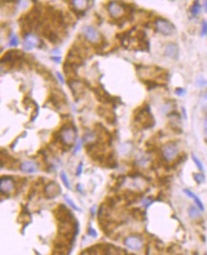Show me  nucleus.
<instances>
[{"mask_svg": "<svg viewBox=\"0 0 207 255\" xmlns=\"http://www.w3.org/2000/svg\"><path fill=\"white\" fill-rule=\"evenodd\" d=\"M51 59H53L55 63H59V62H60V60H61L59 57H52V58H51Z\"/></svg>", "mask_w": 207, "mask_h": 255, "instance_id": "79ce46f5", "label": "nucleus"}, {"mask_svg": "<svg viewBox=\"0 0 207 255\" xmlns=\"http://www.w3.org/2000/svg\"><path fill=\"white\" fill-rule=\"evenodd\" d=\"M155 25L158 33L164 36H171L176 31V29H175L174 25L171 22L163 18H157L155 22Z\"/></svg>", "mask_w": 207, "mask_h": 255, "instance_id": "423d86ee", "label": "nucleus"}, {"mask_svg": "<svg viewBox=\"0 0 207 255\" xmlns=\"http://www.w3.org/2000/svg\"><path fill=\"white\" fill-rule=\"evenodd\" d=\"M164 54L167 58L176 59L179 57V47L175 43H168L164 47Z\"/></svg>", "mask_w": 207, "mask_h": 255, "instance_id": "2eb2a0df", "label": "nucleus"}, {"mask_svg": "<svg viewBox=\"0 0 207 255\" xmlns=\"http://www.w3.org/2000/svg\"><path fill=\"white\" fill-rule=\"evenodd\" d=\"M61 194V187L57 182H50L44 187V195L46 199H54Z\"/></svg>", "mask_w": 207, "mask_h": 255, "instance_id": "1a4fd4ad", "label": "nucleus"}, {"mask_svg": "<svg viewBox=\"0 0 207 255\" xmlns=\"http://www.w3.org/2000/svg\"><path fill=\"white\" fill-rule=\"evenodd\" d=\"M57 78H58V81L61 82V84H64V82H65V81H64V78L62 77V76L58 73V72L57 73Z\"/></svg>", "mask_w": 207, "mask_h": 255, "instance_id": "ea45409f", "label": "nucleus"}, {"mask_svg": "<svg viewBox=\"0 0 207 255\" xmlns=\"http://www.w3.org/2000/svg\"><path fill=\"white\" fill-rule=\"evenodd\" d=\"M152 203H153L152 198H145V199H142V201H141V204L144 206V208H148Z\"/></svg>", "mask_w": 207, "mask_h": 255, "instance_id": "2f4dec72", "label": "nucleus"}, {"mask_svg": "<svg viewBox=\"0 0 207 255\" xmlns=\"http://www.w3.org/2000/svg\"><path fill=\"white\" fill-rule=\"evenodd\" d=\"M201 209L196 206H190V208L188 209V215L189 217L192 220H198L201 217Z\"/></svg>", "mask_w": 207, "mask_h": 255, "instance_id": "aec40b11", "label": "nucleus"}, {"mask_svg": "<svg viewBox=\"0 0 207 255\" xmlns=\"http://www.w3.org/2000/svg\"><path fill=\"white\" fill-rule=\"evenodd\" d=\"M193 177H194V180L196 181L197 184H202V182L205 181V177H204V175L201 174V173H194L193 174Z\"/></svg>", "mask_w": 207, "mask_h": 255, "instance_id": "cd10ccee", "label": "nucleus"}, {"mask_svg": "<svg viewBox=\"0 0 207 255\" xmlns=\"http://www.w3.org/2000/svg\"><path fill=\"white\" fill-rule=\"evenodd\" d=\"M203 7H204V10H205V12H207V0H204V2H203Z\"/></svg>", "mask_w": 207, "mask_h": 255, "instance_id": "c03bdc74", "label": "nucleus"}, {"mask_svg": "<svg viewBox=\"0 0 207 255\" xmlns=\"http://www.w3.org/2000/svg\"><path fill=\"white\" fill-rule=\"evenodd\" d=\"M19 168L22 172L28 173V174H35L38 171V165L35 162L26 161L23 162L20 165Z\"/></svg>", "mask_w": 207, "mask_h": 255, "instance_id": "dca6fc26", "label": "nucleus"}, {"mask_svg": "<svg viewBox=\"0 0 207 255\" xmlns=\"http://www.w3.org/2000/svg\"><path fill=\"white\" fill-rule=\"evenodd\" d=\"M95 210H97V206H95V205L92 206L91 209H90V213H91V215H92L93 217L95 215Z\"/></svg>", "mask_w": 207, "mask_h": 255, "instance_id": "a19ab883", "label": "nucleus"}, {"mask_svg": "<svg viewBox=\"0 0 207 255\" xmlns=\"http://www.w3.org/2000/svg\"><path fill=\"white\" fill-rule=\"evenodd\" d=\"M190 12H191V13L194 15V17H196V15H198V13H201V5H200V3H198V0H197V1H195L194 4L191 6Z\"/></svg>", "mask_w": 207, "mask_h": 255, "instance_id": "b1692460", "label": "nucleus"}, {"mask_svg": "<svg viewBox=\"0 0 207 255\" xmlns=\"http://www.w3.org/2000/svg\"><path fill=\"white\" fill-rule=\"evenodd\" d=\"M95 139V135L94 132H88L84 135V137L82 138V141L83 142H87V143H91L94 142Z\"/></svg>", "mask_w": 207, "mask_h": 255, "instance_id": "393cba45", "label": "nucleus"}, {"mask_svg": "<svg viewBox=\"0 0 207 255\" xmlns=\"http://www.w3.org/2000/svg\"><path fill=\"white\" fill-rule=\"evenodd\" d=\"M22 58H24V54L17 50H11L8 51L1 59V63L3 64H10L11 66H13L17 62H19Z\"/></svg>", "mask_w": 207, "mask_h": 255, "instance_id": "0eeeda50", "label": "nucleus"}, {"mask_svg": "<svg viewBox=\"0 0 207 255\" xmlns=\"http://www.w3.org/2000/svg\"><path fill=\"white\" fill-rule=\"evenodd\" d=\"M185 93H186V90L183 89V88H177L176 90H175V94H176L177 96H179V97L184 96Z\"/></svg>", "mask_w": 207, "mask_h": 255, "instance_id": "f704fd0d", "label": "nucleus"}, {"mask_svg": "<svg viewBox=\"0 0 207 255\" xmlns=\"http://www.w3.org/2000/svg\"><path fill=\"white\" fill-rule=\"evenodd\" d=\"M137 163L139 165V166H142V167H146L150 163H151V160H150V158L146 155H139L138 158H137Z\"/></svg>", "mask_w": 207, "mask_h": 255, "instance_id": "4be33fe9", "label": "nucleus"}, {"mask_svg": "<svg viewBox=\"0 0 207 255\" xmlns=\"http://www.w3.org/2000/svg\"><path fill=\"white\" fill-rule=\"evenodd\" d=\"M36 71L38 72V74H40L44 78H46V79H50L51 77H53V76L51 75V73L49 71H48L47 69H45L44 67H42V66H37L36 67Z\"/></svg>", "mask_w": 207, "mask_h": 255, "instance_id": "5701e85b", "label": "nucleus"}, {"mask_svg": "<svg viewBox=\"0 0 207 255\" xmlns=\"http://www.w3.org/2000/svg\"><path fill=\"white\" fill-rule=\"evenodd\" d=\"M130 214L137 220H143L145 217V211L139 208H134L130 210Z\"/></svg>", "mask_w": 207, "mask_h": 255, "instance_id": "412c9836", "label": "nucleus"}, {"mask_svg": "<svg viewBox=\"0 0 207 255\" xmlns=\"http://www.w3.org/2000/svg\"><path fill=\"white\" fill-rule=\"evenodd\" d=\"M207 84V81H206V79L202 77H198L197 78V81H196V85L198 87H204L205 85Z\"/></svg>", "mask_w": 207, "mask_h": 255, "instance_id": "c756f323", "label": "nucleus"}, {"mask_svg": "<svg viewBox=\"0 0 207 255\" xmlns=\"http://www.w3.org/2000/svg\"><path fill=\"white\" fill-rule=\"evenodd\" d=\"M17 185L12 176H2L0 178V192L1 194L12 193Z\"/></svg>", "mask_w": 207, "mask_h": 255, "instance_id": "6e6552de", "label": "nucleus"}, {"mask_svg": "<svg viewBox=\"0 0 207 255\" xmlns=\"http://www.w3.org/2000/svg\"><path fill=\"white\" fill-rule=\"evenodd\" d=\"M203 134L205 137V141H207V116L204 118V121H203Z\"/></svg>", "mask_w": 207, "mask_h": 255, "instance_id": "e433bc0d", "label": "nucleus"}, {"mask_svg": "<svg viewBox=\"0 0 207 255\" xmlns=\"http://www.w3.org/2000/svg\"><path fill=\"white\" fill-rule=\"evenodd\" d=\"M60 178H61V181H62V182H63V185H64V186L67 187V189L71 190L72 187H71V185H70V181H69V179H68V177H67V175H66V173H65L64 171H61V173H60Z\"/></svg>", "mask_w": 207, "mask_h": 255, "instance_id": "a878e982", "label": "nucleus"}, {"mask_svg": "<svg viewBox=\"0 0 207 255\" xmlns=\"http://www.w3.org/2000/svg\"><path fill=\"white\" fill-rule=\"evenodd\" d=\"M82 143H83V141H82V140H80V141H77V143H76V148H75V150H74V154H76V153H77L79 150L81 149V146H82Z\"/></svg>", "mask_w": 207, "mask_h": 255, "instance_id": "4c0bfd02", "label": "nucleus"}, {"mask_svg": "<svg viewBox=\"0 0 207 255\" xmlns=\"http://www.w3.org/2000/svg\"><path fill=\"white\" fill-rule=\"evenodd\" d=\"M183 192H184V194H185L186 196H188L189 198H192V199H193L194 202H195L196 204H197V206H198V208H200L201 211L204 210V205H203L202 202L201 201V199L198 198L196 194H194V193L192 192V191L189 190V189H183Z\"/></svg>", "mask_w": 207, "mask_h": 255, "instance_id": "a211bd4d", "label": "nucleus"}, {"mask_svg": "<svg viewBox=\"0 0 207 255\" xmlns=\"http://www.w3.org/2000/svg\"><path fill=\"white\" fill-rule=\"evenodd\" d=\"M109 14L115 19H120L126 14V8L123 4L117 1L110 2L107 6Z\"/></svg>", "mask_w": 207, "mask_h": 255, "instance_id": "39448f33", "label": "nucleus"}, {"mask_svg": "<svg viewBox=\"0 0 207 255\" xmlns=\"http://www.w3.org/2000/svg\"><path fill=\"white\" fill-rule=\"evenodd\" d=\"M67 101L66 96L64 95V93L59 91V90H54L51 93L50 99L48 100V102H51L52 105L55 108L60 107L63 104H65Z\"/></svg>", "mask_w": 207, "mask_h": 255, "instance_id": "9b49d317", "label": "nucleus"}, {"mask_svg": "<svg viewBox=\"0 0 207 255\" xmlns=\"http://www.w3.org/2000/svg\"><path fill=\"white\" fill-rule=\"evenodd\" d=\"M68 83H69L70 89L72 90L74 96H76V97L80 96L81 94L84 93V86L80 81H77V79H76V78L75 79H69Z\"/></svg>", "mask_w": 207, "mask_h": 255, "instance_id": "4468645a", "label": "nucleus"}, {"mask_svg": "<svg viewBox=\"0 0 207 255\" xmlns=\"http://www.w3.org/2000/svg\"><path fill=\"white\" fill-rule=\"evenodd\" d=\"M134 122L142 129H149L155 125V119L148 105L139 107L135 111Z\"/></svg>", "mask_w": 207, "mask_h": 255, "instance_id": "f257e3e1", "label": "nucleus"}, {"mask_svg": "<svg viewBox=\"0 0 207 255\" xmlns=\"http://www.w3.org/2000/svg\"><path fill=\"white\" fill-rule=\"evenodd\" d=\"M123 198L124 201L127 204H133L140 200L142 197V192L139 191H133V190H125L122 192L120 198Z\"/></svg>", "mask_w": 207, "mask_h": 255, "instance_id": "ddd939ff", "label": "nucleus"}, {"mask_svg": "<svg viewBox=\"0 0 207 255\" xmlns=\"http://www.w3.org/2000/svg\"><path fill=\"white\" fill-rule=\"evenodd\" d=\"M60 137L61 140L63 141L65 145H67L68 147H72L73 144L76 141V126L73 124V122L70 123H66L63 125L60 130Z\"/></svg>", "mask_w": 207, "mask_h": 255, "instance_id": "f03ea898", "label": "nucleus"}, {"mask_svg": "<svg viewBox=\"0 0 207 255\" xmlns=\"http://www.w3.org/2000/svg\"><path fill=\"white\" fill-rule=\"evenodd\" d=\"M124 245L132 250L139 251L143 248V241L138 235H130L125 238Z\"/></svg>", "mask_w": 207, "mask_h": 255, "instance_id": "9d476101", "label": "nucleus"}, {"mask_svg": "<svg viewBox=\"0 0 207 255\" xmlns=\"http://www.w3.org/2000/svg\"><path fill=\"white\" fill-rule=\"evenodd\" d=\"M202 35L207 36V22L204 21L202 23Z\"/></svg>", "mask_w": 207, "mask_h": 255, "instance_id": "58836bf2", "label": "nucleus"}, {"mask_svg": "<svg viewBox=\"0 0 207 255\" xmlns=\"http://www.w3.org/2000/svg\"><path fill=\"white\" fill-rule=\"evenodd\" d=\"M83 35L85 36V38L88 41L92 42V43H97L99 42L100 39V35L98 32L95 30L94 27L92 26H85L82 30Z\"/></svg>", "mask_w": 207, "mask_h": 255, "instance_id": "f8f14e48", "label": "nucleus"}, {"mask_svg": "<svg viewBox=\"0 0 207 255\" xmlns=\"http://www.w3.org/2000/svg\"><path fill=\"white\" fill-rule=\"evenodd\" d=\"M54 218L57 219L58 223H66V222H73L76 220L73 213H72L66 205L59 204L57 208L54 210Z\"/></svg>", "mask_w": 207, "mask_h": 255, "instance_id": "7ed1b4c3", "label": "nucleus"}, {"mask_svg": "<svg viewBox=\"0 0 207 255\" xmlns=\"http://www.w3.org/2000/svg\"><path fill=\"white\" fill-rule=\"evenodd\" d=\"M172 104L171 103H165L164 105H162L161 106V112L163 113V114H168L170 111L172 110Z\"/></svg>", "mask_w": 207, "mask_h": 255, "instance_id": "7c9ffc66", "label": "nucleus"}, {"mask_svg": "<svg viewBox=\"0 0 207 255\" xmlns=\"http://www.w3.org/2000/svg\"><path fill=\"white\" fill-rule=\"evenodd\" d=\"M72 2L77 11H85L89 6V0H72Z\"/></svg>", "mask_w": 207, "mask_h": 255, "instance_id": "6ab92c4d", "label": "nucleus"}, {"mask_svg": "<svg viewBox=\"0 0 207 255\" xmlns=\"http://www.w3.org/2000/svg\"><path fill=\"white\" fill-rule=\"evenodd\" d=\"M103 165L107 168H116L117 166V162L116 160L115 154L113 152H110L105 156L104 162H103Z\"/></svg>", "mask_w": 207, "mask_h": 255, "instance_id": "f3484780", "label": "nucleus"}, {"mask_svg": "<svg viewBox=\"0 0 207 255\" xmlns=\"http://www.w3.org/2000/svg\"><path fill=\"white\" fill-rule=\"evenodd\" d=\"M76 189L79 191V193H82V192H83L82 189H81V186H80V184H78V185L76 186Z\"/></svg>", "mask_w": 207, "mask_h": 255, "instance_id": "37998d69", "label": "nucleus"}, {"mask_svg": "<svg viewBox=\"0 0 207 255\" xmlns=\"http://www.w3.org/2000/svg\"><path fill=\"white\" fill-rule=\"evenodd\" d=\"M88 235L89 236H91V237H93V238H97L98 237V232L95 231V230L93 228V227H89L88 228Z\"/></svg>", "mask_w": 207, "mask_h": 255, "instance_id": "c9c22d12", "label": "nucleus"}, {"mask_svg": "<svg viewBox=\"0 0 207 255\" xmlns=\"http://www.w3.org/2000/svg\"><path fill=\"white\" fill-rule=\"evenodd\" d=\"M161 155L165 162H172L173 160H175L179 156V148L177 143L173 141L166 143L162 147Z\"/></svg>", "mask_w": 207, "mask_h": 255, "instance_id": "20e7f679", "label": "nucleus"}, {"mask_svg": "<svg viewBox=\"0 0 207 255\" xmlns=\"http://www.w3.org/2000/svg\"><path fill=\"white\" fill-rule=\"evenodd\" d=\"M82 169H83V163L82 162H80L78 163V165H77V168H76V175L77 177H79L81 175V173H82Z\"/></svg>", "mask_w": 207, "mask_h": 255, "instance_id": "72a5a7b5", "label": "nucleus"}, {"mask_svg": "<svg viewBox=\"0 0 207 255\" xmlns=\"http://www.w3.org/2000/svg\"><path fill=\"white\" fill-rule=\"evenodd\" d=\"M192 159H193V161H194L195 164L197 165L198 169L200 170V171H203V170H204V167H203V164H202V163L201 162L200 159H198L195 154L192 155Z\"/></svg>", "mask_w": 207, "mask_h": 255, "instance_id": "bb28decb", "label": "nucleus"}, {"mask_svg": "<svg viewBox=\"0 0 207 255\" xmlns=\"http://www.w3.org/2000/svg\"><path fill=\"white\" fill-rule=\"evenodd\" d=\"M64 199H65V201L67 202V204L71 206L72 208H74V209H75V210H76V211H81V209L79 208L78 206H77V205H76V204L73 201L71 200V199L69 198V196H68V195H66V194H65V195H64Z\"/></svg>", "mask_w": 207, "mask_h": 255, "instance_id": "c85d7f7f", "label": "nucleus"}, {"mask_svg": "<svg viewBox=\"0 0 207 255\" xmlns=\"http://www.w3.org/2000/svg\"><path fill=\"white\" fill-rule=\"evenodd\" d=\"M19 41H18V38L15 36H13L10 39V46H13V47H17L18 45Z\"/></svg>", "mask_w": 207, "mask_h": 255, "instance_id": "473e14b6", "label": "nucleus"}]
</instances>
